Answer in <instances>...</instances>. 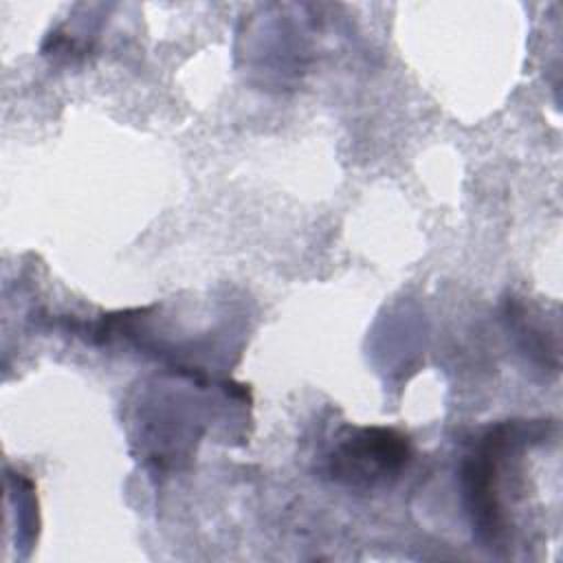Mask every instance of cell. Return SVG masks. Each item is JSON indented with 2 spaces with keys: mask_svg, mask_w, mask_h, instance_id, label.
<instances>
[{
  "mask_svg": "<svg viewBox=\"0 0 563 563\" xmlns=\"http://www.w3.org/2000/svg\"><path fill=\"white\" fill-rule=\"evenodd\" d=\"M411 457L409 440L394 429H356L330 455V473L354 488L383 486L398 477Z\"/></svg>",
  "mask_w": 563,
  "mask_h": 563,
  "instance_id": "6da1fadb",
  "label": "cell"
}]
</instances>
